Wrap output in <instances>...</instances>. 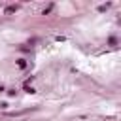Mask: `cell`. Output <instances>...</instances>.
Here are the masks:
<instances>
[{"instance_id":"6da1fadb","label":"cell","mask_w":121,"mask_h":121,"mask_svg":"<svg viewBox=\"0 0 121 121\" xmlns=\"http://www.w3.org/2000/svg\"><path fill=\"white\" fill-rule=\"evenodd\" d=\"M17 9H19V6H8V8H6V15H9V13L17 11Z\"/></svg>"},{"instance_id":"7a4b0ae2","label":"cell","mask_w":121,"mask_h":121,"mask_svg":"<svg viewBox=\"0 0 121 121\" xmlns=\"http://www.w3.org/2000/svg\"><path fill=\"white\" fill-rule=\"evenodd\" d=\"M108 8H110V4H102V6H100V8H98V11H106V9H108Z\"/></svg>"},{"instance_id":"3957f363","label":"cell","mask_w":121,"mask_h":121,"mask_svg":"<svg viewBox=\"0 0 121 121\" xmlns=\"http://www.w3.org/2000/svg\"><path fill=\"white\" fill-rule=\"evenodd\" d=\"M17 64H19V68H25V66H26V62H25V60H23V59H21V60H19V62H17Z\"/></svg>"}]
</instances>
